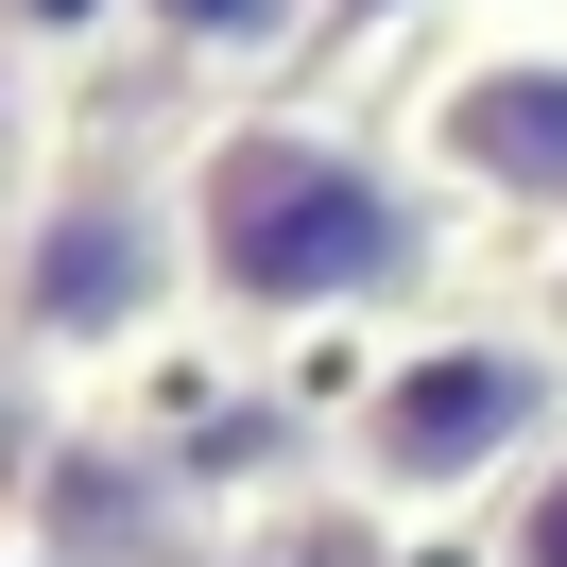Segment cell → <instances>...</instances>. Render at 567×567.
<instances>
[{
    "label": "cell",
    "mask_w": 567,
    "mask_h": 567,
    "mask_svg": "<svg viewBox=\"0 0 567 567\" xmlns=\"http://www.w3.org/2000/svg\"><path fill=\"white\" fill-rule=\"evenodd\" d=\"M189 258H207V310H241V327L379 310L430 276L413 155L344 138V121H207L189 138Z\"/></svg>",
    "instance_id": "6da1fadb"
},
{
    "label": "cell",
    "mask_w": 567,
    "mask_h": 567,
    "mask_svg": "<svg viewBox=\"0 0 567 567\" xmlns=\"http://www.w3.org/2000/svg\"><path fill=\"white\" fill-rule=\"evenodd\" d=\"M395 155L498 224H567V0L550 18H464L395 104Z\"/></svg>",
    "instance_id": "277c9868"
},
{
    "label": "cell",
    "mask_w": 567,
    "mask_h": 567,
    "mask_svg": "<svg viewBox=\"0 0 567 567\" xmlns=\"http://www.w3.org/2000/svg\"><path fill=\"white\" fill-rule=\"evenodd\" d=\"M189 292H207V258H189V173H138V155L35 173V207H18V361H35V379L138 361Z\"/></svg>",
    "instance_id": "3957f363"
},
{
    "label": "cell",
    "mask_w": 567,
    "mask_h": 567,
    "mask_svg": "<svg viewBox=\"0 0 567 567\" xmlns=\"http://www.w3.org/2000/svg\"><path fill=\"white\" fill-rule=\"evenodd\" d=\"M121 35L189 52V70H292L327 35V0H121Z\"/></svg>",
    "instance_id": "5b68a950"
},
{
    "label": "cell",
    "mask_w": 567,
    "mask_h": 567,
    "mask_svg": "<svg viewBox=\"0 0 567 567\" xmlns=\"http://www.w3.org/2000/svg\"><path fill=\"white\" fill-rule=\"evenodd\" d=\"M498 567H567V447L533 464L516 498H498Z\"/></svg>",
    "instance_id": "8992f818"
},
{
    "label": "cell",
    "mask_w": 567,
    "mask_h": 567,
    "mask_svg": "<svg viewBox=\"0 0 567 567\" xmlns=\"http://www.w3.org/2000/svg\"><path fill=\"white\" fill-rule=\"evenodd\" d=\"M550 447H567V361L533 344V327H413V344L344 395V482L395 498V516L498 498Z\"/></svg>",
    "instance_id": "7a4b0ae2"
}]
</instances>
